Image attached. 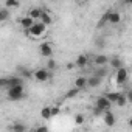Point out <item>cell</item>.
<instances>
[{"label": "cell", "mask_w": 132, "mask_h": 132, "mask_svg": "<svg viewBox=\"0 0 132 132\" xmlns=\"http://www.w3.org/2000/svg\"><path fill=\"white\" fill-rule=\"evenodd\" d=\"M8 89V100L11 101H19L22 98H25V89H23V82L22 84H16V86H11V87H6Z\"/></svg>", "instance_id": "obj_1"}, {"label": "cell", "mask_w": 132, "mask_h": 132, "mask_svg": "<svg viewBox=\"0 0 132 132\" xmlns=\"http://www.w3.org/2000/svg\"><path fill=\"white\" fill-rule=\"evenodd\" d=\"M25 33L31 37H42L47 33V25H44L42 22H34L28 30H25Z\"/></svg>", "instance_id": "obj_2"}, {"label": "cell", "mask_w": 132, "mask_h": 132, "mask_svg": "<svg viewBox=\"0 0 132 132\" xmlns=\"http://www.w3.org/2000/svg\"><path fill=\"white\" fill-rule=\"evenodd\" d=\"M127 78H129V73H127V69L124 67H120L117 69V75H115V82L117 86H124L127 82Z\"/></svg>", "instance_id": "obj_3"}, {"label": "cell", "mask_w": 132, "mask_h": 132, "mask_svg": "<svg viewBox=\"0 0 132 132\" xmlns=\"http://www.w3.org/2000/svg\"><path fill=\"white\" fill-rule=\"evenodd\" d=\"M33 78H34L36 81H39V82H47V81L50 79V70H48L47 67H40V69H37V70L33 73Z\"/></svg>", "instance_id": "obj_4"}, {"label": "cell", "mask_w": 132, "mask_h": 132, "mask_svg": "<svg viewBox=\"0 0 132 132\" xmlns=\"http://www.w3.org/2000/svg\"><path fill=\"white\" fill-rule=\"evenodd\" d=\"M95 107H98V109H101V110L104 112V110H109V109L112 107V103H110L106 96H100V98H96V101H95Z\"/></svg>", "instance_id": "obj_5"}, {"label": "cell", "mask_w": 132, "mask_h": 132, "mask_svg": "<svg viewBox=\"0 0 132 132\" xmlns=\"http://www.w3.org/2000/svg\"><path fill=\"white\" fill-rule=\"evenodd\" d=\"M39 53H40V56H44V57H51V54H53V47H51V44L42 42L40 47H39Z\"/></svg>", "instance_id": "obj_6"}, {"label": "cell", "mask_w": 132, "mask_h": 132, "mask_svg": "<svg viewBox=\"0 0 132 132\" xmlns=\"http://www.w3.org/2000/svg\"><path fill=\"white\" fill-rule=\"evenodd\" d=\"M103 118H104V124H106L107 127H112V126L115 124V115L110 112V109L103 112Z\"/></svg>", "instance_id": "obj_7"}, {"label": "cell", "mask_w": 132, "mask_h": 132, "mask_svg": "<svg viewBox=\"0 0 132 132\" xmlns=\"http://www.w3.org/2000/svg\"><path fill=\"white\" fill-rule=\"evenodd\" d=\"M107 22L112 23V25H118V23L121 22V14L117 13V11H110V13H109V19H107Z\"/></svg>", "instance_id": "obj_8"}, {"label": "cell", "mask_w": 132, "mask_h": 132, "mask_svg": "<svg viewBox=\"0 0 132 132\" xmlns=\"http://www.w3.org/2000/svg\"><path fill=\"white\" fill-rule=\"evenodd\" d=\"M87 62H89V57H87L86 54H79V56L76 57V61H75V67H78V69H84L86 65H87Z\"/></svg>", "instance_id": "obj_9"}, {"label": "cell", "mask_w": 132, "mask_h": 132, "mask_svg": "<svg viewBox=\"0 0 132 132\" xmlns=\"http://www.w3.org/2000/svg\"><path fill=\"white\" fill-rule=\"evenodd\" d=\"M39 20H40L44 25H47V27L53 23V17H51V14H50L48 11H44V10H42V14H40V17H39Z\"/></svg>", "instance_id": "obj_10"}, {"label": "cell", "mask_w": 132, "mask_h": 132, "mask_svg": "<svg viewBox=\"0 0 132 132\" xmlns=\"http://www.w3.org/2000/svg\"><path fill=\"white\" fill-rule=\"evenodd\" d=\"M100 84H101V78H100V76L92 75L90 78H87V87L95 89V87H100Z\"/></svg>", "instance_id": "obj_11"}, {"label": "cell", "mask_w": 132, "mask_h": 132, "mask_svg": "<svg viewBox=\"0 0 132 132\" xmlns=\"http://www.w3.org/2000/svg\"><path fill=\"white\" fill-rule=\"evenodd\" d=\"M112 69H120V67H123V61H121V57H118V56H113V57H109V62H107Z\"/></svg>", "instance_id": "obj_12"}, {"label": "cell", "mask_w": 132, "mask_h": 132, "mask_svg": "<svg viewBox=\"0 0 132 132\" xmlns=\"http://www.w3.org/2000/svg\"><path fill=\"white\" fill-rule=\"evenodd\" d=\"M93 62H95V65H107V62H109V57H107V54H98V56H95L93 57Z\"/></svg>", "instance_id": "obj_13"}, {"label": "cell", "mask_w": 132, "mask_h": 132, "mask_svg": "<svg viewBox=\"0 0 132 132\" xmlns=\"http://www.w3.org/2000/svg\"><path fill=\"white\" fill-rule=\"evenodd\" d=\"M34 22H36V20H33L30 16H25V17H20V19H19V23L23 27V30H28Z\"/></svg>", "instance_id": "obj_14"}, {"label": "cell", "mask_w": 132, "mask_h": 132, "mask_svg": "<svg viewBox=\"0 0 132 132\" xmlns=\"http://www.w3.org/2000/svg\"><path fill=\"white\" fill-rule=\"evenodd\" d=\"M22 78L20 76H10L6 78V87H11V86H16V84H22Z\"/></svg>", "instance_id": "obj_15"}, {"label": "cell", "mask_w": 132, "mask_h": 132, "mask_svg": "<svg viewBox=\"0 0 132 132\" xmlns=\"http://www.w3.org/2000/svg\"><path fill=\"white\" fill-rule=\"evenodd\" d=\"M75 87H78V89H86L87 87V78H84V76H78L76 79H75Z\"/></svg>", "instance_id": "obj_16"}, {"label": "cell", "mask_w": 132, "mask_h": 132, "mask_svg": "<svg viewBox=\"0 0 132 132\" xmlns=\"http://www.w3.org/2000/svg\"><path fill=\"white\" fill-rule=\"evenodd\" d=\"M40 14H42V10L40 8H31L30 10V13H28V16L33 19V20H39V17H40Z\"/></svg>", "instance_id": "obj_17"}, {"label": "cell", "mask_w": 132, "mask_h": 132, "mask_svg": "<svg viewBox=\"0 0 132 132\" xmlns=\"http://www.w3.org/2000/svg\"><path fill=\"white\" fill-rule=\"evenodd\" d=\"M115 103H117L118 107H124V106L127 104V95H126V93H120V96L117 98Z\"/></svg>", "instance_id": "obj_18"}, {"label": "cell", "mask_w": 132, "mask_h": 132, "mask_svg": "<svg viewBox=\"0 0 132 132\" xmlns=\"http://www.w3.org/2000/svg\"><path fill=\"white\" fill-rule=\"evenodd\" d=\"M40 117H42L44 120H50V118H51V106H45V107H42V110H40Z\"/></svg>", "instance_id": "obj_19"}, {"label": "cell", "mask_w": 132, "mask_h": 132, "mask_svg": "<svg viewBox=\"0 0 132 132\" xmlns=\"http://www.w3.org/2000/svg\"><path fill=\"white\" fill-rule=\"evenodd\" d=\"M81 92V89H78V87H73V89H70V90H67L65 92V98L67 100H72V98H75L78 93Z\"/></svg>", "instance_id": "obj_20"}, {"label": "cell", "mask_w": 132, "mask_h": 132, "mask_svg": "<svg viewBox=\"0 0 132 132\" xmlns=\"http://www.w3.org/2000/svg\"><path fill=\"white\" fill-rule=\"evenodd\" d=\"M107 73H109V70L106 69V65H100V67H98V70L95 72V75H96V76H100L101 79H103L104 76H107Z\"/></svg>", "instance_id": "obj_21"}, {"label": "cell", "mask_w": 132, "mask_h": 132, "mask_svg": "<svg viewBox=\"0 0 132 132\" xmlns=\"http://www.w3.org/2000/svg\"><path fill=\"white\" fill-rule=\"evenodd\" d=\"M10 19V10L8 8H0V23Z\"/></svg>", "instance_id": "obj_22"}, {"label": "cell", "mask_w": 132, "mask_h": 132, "mask_svg": "<svg viewBox=\"0 0 132 132\" xmlns=\"http://www.w3.org/2000/svg\"><path fill=\"white\" fill-rule=\"evenodd\" d=\"M104 96H106L112 104H113V103L117 101V98L120 96V92H107V93H104Z\"/></svg>", "instance_id": "obj_23"}, {"label": "cell", "mask_w": 132, "mask_h": 132, "mask_svg": "<svg viewBox=\"0 0 132 132\" xmlns=\"http://www.w3.org/2000/svg\"><path fill=\"white\" fill-rule=\"evenodd\" d=\"M5 6L10 10V8H19L20 6V2L19 0H6L5 2Z\"/></svg>", "instance_id": "obj_24"}, {"label": "cell", "mask_w": 132, "mask_h": 132, "mask_svg": "<svg viewBox=\"0 0 132 132\" xmlns=\"http://www.w3.org/2000/svg\"><path fill=\"white\" fill-rule=\"evenodd\" d=\"M19 72H20V78H33V72H30L25 67H20Z\"/></svg>", "instance_id": "obj_25"}, {"label": "cell", "mask_w": 132, "mask_h": 132, "mask_svg": "<svg viewBox=\"0 0 132 132\" xmlns=\"http://www.w3.org/2000/svg\"><path fill=\"white\" fill-rule=\"evenodd\" d=\"M11 130H16V132H25L27 130V126L22 124V123H16L11 126Z\"/></svg>", "instance_id": "obj_26"}, {"label": "cell", "mask_w": 132, "mask_h": 132, "mask_svg": "<svg viewBox=\"0 0 132 132\" xmlns=\"http://www.w3.org/2000/svg\"><path fill=\"white\" fill-rule=\"evenodd\" d=\"M109 13H110V10H109L107 13H104V14H103V17L100 19V22H98V27H100V28H101V27L107 22V19H109Z\"/></svg>", "instance_id": "obj_27"}, {"label": "cell", "mask_w": 132, "mask_h": 132, "mask_svg": "<svg viewBox=\"0 0 132 132\" xmlns=\"http://www.w3.org/2000/svg\"><path fill=\"white\" fill-rule=\"evenodd\" d=\"M84 120H86V118H84V115H82V113H76V115H75V123H76L78 126H79V124H82V123H84Z\"/></svg>", "instance_id": "obj_28"}, {"label": "cell", "mask_w": 132, "mask_h": 132, "mask_svg": "<svg viewBox=\"0 0 132 132\" xmlns=\"http://www.w3.org/2000/svg\"><path fill=\"white\" fill-rule=\"evenodd\" d=\"M47 69H48V70H54V69H56V61H54V59H51V57L48 59V62H47Z\"/></svg>", "instance_id": "obj_29"}, {"label": "cell", "mask_w": 132, "mask_h": 132, "mask_svg": "<svg viewBox=\"0 0 132 132\" xmlns=\"http://www.w3.org/2000/svg\"><path fill=\"white\" fill-rule=\"evenodd\" d=\"M59 113H61V109L57 106H51V118L56 117V115H59Z\"/></svg>", "instance_id": "obj_30"}, {"label": "cell", "mask_w": 132, "mask_h": 132, "mask_svg": "<svg viewBox=\"0 0 132 132\" xmlns=\"http://www.w3.org/2000/svg\"><path fill=\"white\" fill-rule=\"evenodd\" d=\"M6 87V78H0V89Z\"/></svg>", "instance_id": "obj_31"}, {"label": "cell", "mask_w": 132, "mask_h": 132, "mask_svg": "<svg viewBox=\"0 0 132 132\" xmlns=\"http://www.w3.org/2000/svg\"><path fill=\"white\" fill-rule=\"evenodd\" d=\"M93 115H95V117L103 115V110H101V109H98V107H95V109H93Z\"/></svg>", "instance_id": "obj_32"}, {"label": "cell", "mask_w": 132, "mask_h": 132, "mask_svg": "<svg viewBox=\"0 0 132 132\" xmlns=\"http://www.w3.org/2000/svg\"><path fill=\"white\" fill-rule=\"evenodd\" d=\"M36 130H37V132H47V130H48V127H47V126H39Z\"/></svg>", "instance_id": "obj_33"}, {"label": "cell", "mask_w": 132, "mask_h": 132, "mask_svg": "<svg viewBox=\"0 0 132 132\" xmlns=\"http://www.w3.org/2000/svg\"><path fill=\"white\" fill-rule=\"evenodd\" d=\"M96 44H98L96 47H104V45H103V44H104V39H98V40H96Z\"/></svg>", "instance_id": "obj_34"}, {"label": "cell", "mask_w": 132, "mask_h": 132, "mask_svg": "<svg viewBox=\"0 0 132 132\" xmlns=\"http://www.w3.org/2000/svg\"><path fill=\"white\" fill-rule=\"evenodd\" d=\"M67 69H69V70L75 69V62H73V64H72V62H69V64H67Z\"/></svg>", "instance_id": "obj_35"}]
</instances>
